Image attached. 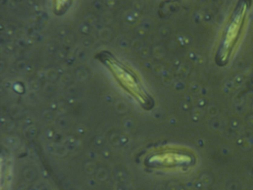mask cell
Segmentation results:
<instances>
[{
  "label": "cell",
  "mask_w": 253,
  "mask_h": 190,
  "mask_svg": "<svg viewBox=\"0 0 253 190\" xmlns=\"http://www.w3.org/2000/svg\"><path fill=\"white\" fill-rule=\"evenodd\" d=\"M246 16V5H243L238 8L230 22L219 53V60L223 64L227 61L228 57L229 58V55L233 51L236 43L239 40L240 35L244 29Z\"/></svg>",
  "instance_id": "6da1fadb"
}]
</instances>
